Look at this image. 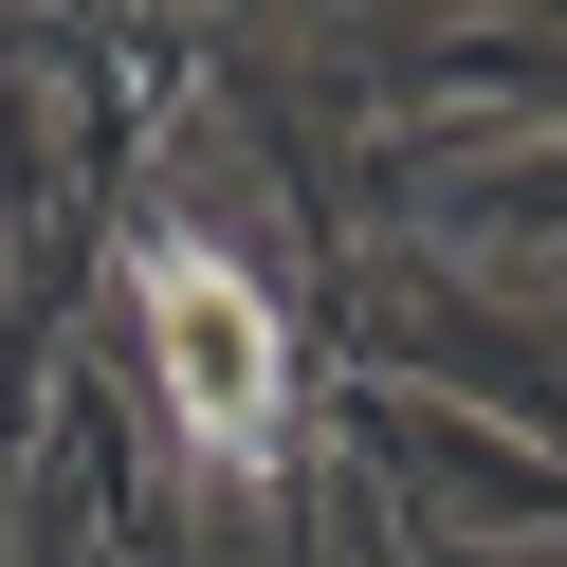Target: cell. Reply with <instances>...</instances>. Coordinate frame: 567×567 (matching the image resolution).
Listing matches in <instances>:
<instances>
[{
  "mask_svg": "<svg viewBox=\"0 0 567 567\" xmlns=\"http://www.w3.org/2000/svg\"><path fill=\"white\" fill-rule=\"evenodd\" d=\"M128 311H147V367H165L184 457L202 476H275V440H293V330H275V293L220 238H147L128 257Z\"/></svg>",
  "mask_w": 567,
  "mask_h": 567,
  "instance_id": "obj_1",
  "label": "cell"
}]
</instances>
